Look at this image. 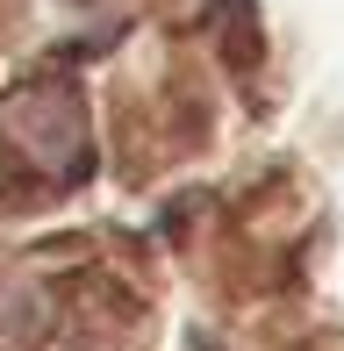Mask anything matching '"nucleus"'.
<instances>
[]
</instances>
